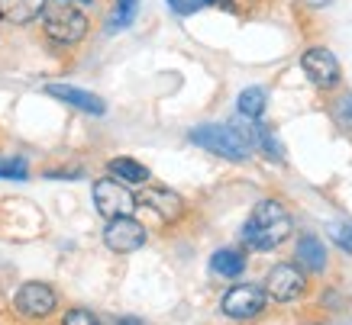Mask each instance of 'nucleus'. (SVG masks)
Returning a JSON list of instances; mask_svg holds the SVG:
<instances>
[{"label": "nucleus", "mask_w": 352, "mask_h": 325, "mask_svg": "<svg viewBox=\"0 0 352 325\" xmlns=\"http://www.w3.org/2000/svg\"><path fill=\"white\" fill-rule=\"evenodd\" d=\"M94 206L104 219H117V216H133L136 210V193L117 178H104L94 184Z\"/></svg>", "instance_id": "4"}, {"label": "nucleus", "mask_w": 352, "mask_h": 325, "mask_svg": "<svg viewBox=\"0 0 352 325\" xmlns=\"http://www.w3.org/2000/svg\"><path fill=\"white\" fill-rule=\"evenodd\" d=\"M298 264L307 267V271H323V267H327V248H323V241L314 239V235L300 239L298 241Z\"/></svg>", "instance_id": "13"}, {"label": "nucleus", "mask_w": 352, "mask_h": 325, "mask_svg": "<svg viewBox=\"0 0 352 325\" xmlns=\"http://www.w3.org/2000/svg\"><path fill=\"white\" fill-rule=\"evenodd\" d=\"M304 3H307V7H314V10H320V7H330L333 0H304Z\"/></svg>", "instance_id": "23"}, {"label": "nucleus", "mask_w": 352, "mask_h": 325, "mask_svg": "<svg viewBox=\"0 0 352 325\" xmlns=\"http://www.w3.org/2000/svg\"><path fill=\"white\" fill-rule=\"evenodd\" d=\"M304 290H307V280L294 264H275L265 277V293L275 303H294L304 296Z\"/></svg>", "instance_id": "6"}, {"label": "nucleus", "mask_w": 352, "mask_h": 325, "mask_svg": "<svg viewBox=\"0 0 352 325\" xmlns=\"http://www.w3.org/2000/svg\"><path fill=\"white\" fill-rule=\"evenodd\" d=\"M210 267L220 277H239L245 271V254L239 248H220V252L210 258Z\"/></svg>", "instance_id": "14"}, {"label": "nucleus", "mask_w": 352, "mask_h": 325, "mask_svg": "<svg viewBox=\"0 0 352 325\" xmlns=\"http://www.w3.org/2000/svg\"><path fill=\"white\" fill-rule=\"evenodd\" d=\"M45 10V0H0V20L13 23V26H26V23L39 20Z\"/></svg>", "instance_id": "12"}, {"label": "nucleus", "mask_w": 352, "mask_h": 325, "mask_svg": "<svg viewBox=\"0 0 352 325\" xmlns=\"http://www.w3.org/2000/svg\"><path fill=\"white\" fill-rule=\"evenodd\" d=\"M136 206H146V210L155 213L162 222H178L184 216L182 193H175V190H168V187H146L136 197Z\"/></svg>", "instance_id": "9"}, {"label": "nucleus", "mask_w": 352, "mask_h": 325, "mask_svg": "<svg viewBox=\"0 0 352 325\" xmlns=\"http://www.w3.org/2000/svg\"><path fill=\"white\" fill-rule=\"evenodd\" d=\"M45 91H49V97L65 100L68 106H75V110H81V113H91V116L107 113V104H104L97 94H91V91H81V87H72V84H49Z\"/></svg>", "instance_id": "11"}, {"label": "nucleus", "mask_w": 352, "mask_h": 325, "mask_svg": "<svg viewBox=\"0 0 352 325\" xmlns=\"http://www.w3.org/2000/svg\"><path fill=\"white\" fill-rule=\"evenodd\" d=\"M327 235L333 239V245H336V248L352 252V219H333L330 226H327Z\"/></svg>", "instance_id": "18"}, {"label": "nucleus", "mask_w": 352, "mask_h": 325, "mask_svg": "<svg viewBox=\"0 0 352 325\" xmlns=\"http://www.w3.org/2000/svg\"><path fill=\"white\" fill-rule=\"evenodd\" d=\"M268 303V293L256 283H239L233 290H226L223 296V313L236 322H243V319H256Z\"/></svg>", "instance_id": "5"}, {"label": "nucleus", "mask_w": 352, "mask_h": 325, "mask_svg": "<svg viewBox=\"0 0 352 325\" xmlns=\"http://www.w3.org/2000/svg\"><path fill=\"white\" fill-rule=\"evenodd\" d=\"M65 325H97V315H91L87 309H72L65 315Z\"/></svg>", "instance_id": "22"}, {"label": "nucleus", "mask_w": 352, "mask_h": 325, "mask_svg": "<svg viewBox=\"0 0 352 325\" xmlns=\"http://www.w3.org/2000/svg\"><path fill=\"white\" fill-rule=\"evenodd\" d=\"M291 235V216L278 200H262L243 226V241L252 252H272Z\"/></svg>", "instance_id": "1"}, {"label": "nucleus", "mask_w": 352, "mask_h": 325, "mask_svg": "<svg viewBox=\"0 0 352 325\" xmlns=\"http://www.w3.org/2000/svg\"><path fill=\"white\" fill-rule=\"evenodd\" d=\"M300 68H304V74H307L310 81L317 87H336L340 84V62L333 58L330 49H307L304 52V58H300Z\"/></svg>", "instance_id": "10"}, {"label": "nucleus", "mask_w": 352, "mask_h": 325, "mask_svg": "<svg viewBox=\"0 0 352 325\" xmlns=\"http://www.w3.org/2000/svg\"><path fill=\"white\" fill-rule=\"evenodd\" d=\"M333 113H336V123L346 129H352V94H342L336 104H333Z\"/></svg>", "instance_id": "20"}, {"label": "nucleus", "mask_w": 352, "mask_h": 325, "mask_svg": "<svg viewBox=\"0 0 352 325\" xmlns=\"http://www.w3.org/2000/svg\"><path fill=\"white\" fill-rule=\"evenodd\" d=\"M110 174L117 180H123V184H146L149 180V168L133 161V158H113L110 161Z\"/></svg>", "instance_id": "15"}, {"label": "nucleus", "mask_w": 352, "mask_h": 325, "mask_svg": "<svg viewBox=\"0 0 352 325\" xmlns=\"http://www.w3.org/2000/svg\"><path fill=\"white\" fill-rule=\"evenodd\" d=\"M136 13H139V0H117L113 10H110V16H107V29L120 32V29H126V26H133Z\"/></svg>", "instance_id": "16"}, {"label": "nucleus", "mask_w": 352, "mask_h": 325, "mask_svg": "<svg viewBox=\"0 0 352 325\" xmlns=\"http://www.w3.org/2000/svg\"><path fill=\"white\" fill-rule=\"evenodd\" d=\"M13 306L20 309L23 315H30V319H43V315L55 313V306H58V296H55V290L49 287V283H23L20 290H16V300H13Z\"/></svg>", "instance_id": "8"}, {"label": "nucleus", "mask_w": 352, "mask_h": 325, "mask_svg": "<svg viewBox=\"0 0 352 325\" xmlns=\"http://www.w3.org/2000/svg\"><path fill=\"white\" fill-rule=\"evenodd\" d=\"M104 245L117 254H133L146 245V229L139 226L133 216H117V219H107V229H104Z\"/></svg>", "instance_id": "7"}, {"label": "nucleus", "mask_w": 352, "mask_h": 325, "mask_svg": "<svg viewBox=\"0 0 352 325\" xmlns=\"http://www.w3.org/2000/svg\"><path fill=\"white\" fill-rule=\"evenodd\" d=\"M78 3H91V0H78Z\"/></svg>", "instance_id": "24"}, {"label": "nucleus", "mask_w": 352, "mask_h": 325, "mask_svg": "<svg viewBox=\"0 0 352 325\" xmlns=\"http://www.w3.org/2000/svg\"><path fill=\"white\" fill-rule=\"evenodd\" d=\"M168 7L178 13V16H191V13L207 7V0H168Z\"/></svg>", "instance_id": "21"}, {"label": "nucleus", "mask_w": 352, "mask_h": 325, "mask_svg": "<svg viewBox=\"0 0 352 325\" xmlns=\"http://www.w3.org/2000/svg\"><path fill=\"white\" fill-rule=\"evenodd\" d=\"M265 104L268 97L262 87H245L243 94H239V113L243 116H252V119H258V116L265 113Z\"/></svg>", "instance_id": "17"}, {"label": "nucleus", "mask_w": 352, "mask_h": 325, "mask_svg": "<svg viewBox=\"0 0 352 325\" xmlns=\"http://www.w3.org/2000/svg\"><path fill=\"white\" fill-rule=\"evenodd\" d=\"M0 178L7 180H26L30 178V168L23 158H0Z\"/></svg>", "instance_id": "19"}, {"label": "nucleus", "mask_w": 352, "mask_h": 325, "mask_svg": "<svg viewBox=\"0 0 352 325\" xmlns=\"http://www.w3.org/2000/svg\"><path fill=\"white\" fill-rule=\"evenodd\" d=\"M43 29L49 39L62 45H75L87 36V16L68 0H55L52 7L43 10Z\"/></svg>", "instance_id": "2"}, {"label": "nucleus", "mask_w": 352, "mask_h": 325, "mask_svg": "<svg viewBox=\"0 0 352 325\" xmlns=\"http://www.w3.org/2000/svg\"><path fill=\"white\" fill-rule=\"evenodd\" d=\"M191 142L207 148L210 155L226 158V161H245L252 155V148L245 145L243 136L233 126H197L191 129Z\"/></svg>", "instance_id": "3"}]
</instances>
